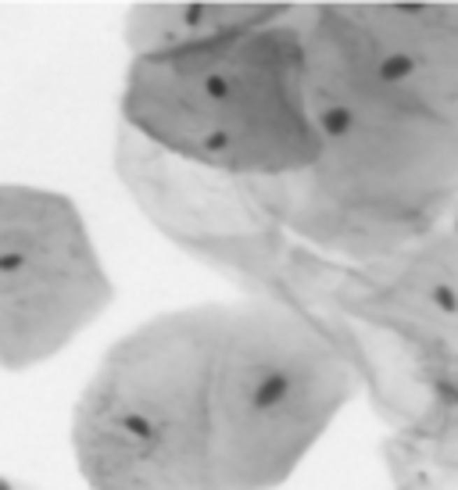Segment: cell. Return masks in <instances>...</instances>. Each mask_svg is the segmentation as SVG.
Returning <instances> with one entry per match:
<instances>
[{
    "instance_id": "8992f818",
    "label": "cell",
    "mask_w": 458,
    "mask_h": 490,
    "mask_svg": "<svg viewBox=\"0 0 458 490\" xmlns=\"http://www.w3.org/2000/svg\"><path fill=\"white\" fill-rule=\"evenodd\" d=\"M126 430H129L133 437H143V440H147L150 433H155V426H150L147 419H140V415H129V419H126Z\"/></svg>"
},
{
    "instance_id": "277c9868",
    "label": "cell",
    "mask_w": 458,
    "mask_h": 490,
    "mask_svg": "<svg viewBox=\"0 0 458 490\" xmlns=\"http://www.w3.org/2000/svg\"><path fill=\"white\" fill-rule=\"evenodd\" d=\"M430 301L437 304L441 312H458V294H455L448 283H437V287L430 290Z\"/></svg>"
},
{
    "instance_id": "5b68a950",
    "label": "cell",
    "mask_w": 458,
    "mask_h": 490,
    "mask_svg": "<svg viewBox=\"0 0 458 490\" xmlns=\"http://www.w3.org/2000/svg\"><path fill=\"white\" fill-rule=\"evenodd\" d=\"M204 89H208V97H215V101L229 97V82H226L222 75H208V79H204Z\"/></svg>"
},
{
    "instance_id": "6da1fadb",
    "label": "cell",
    "mask_w": 458,
    "mask_h": 490,
    "mask_svg": "<svg viewBox=\"0 0 458 490\" xmlns=\"http://www.w3.org/2000/svg\"><path fill=\"white\" fill-rule=\"evenodd\" d=\"M283 394H287V376H265L255 390V408H272L276 401H283Z\"/></svg>"
},
{
    "instance_id": "7a4b0ae2",
    "label": "cell",
    "mask_w": 458,
    "mask_h": 490,
    "mask_svg": "<svg viewBox=\"0 0 458 490\" xmlns=\"http://www.w3.org/2000/svg\"><path fill=\"white\" fill-rule=\"evenodd\" d=\"M412 75V57L408 54H390L383 57V65H380V79L383 82H401Z\"/></svg>"
},
{
    "instance_id": "ba28073f",
    "label": "cell",
    "mask_w": 458,
    "mask_h": 490,
    "mask_svg": "<svg viewBox=\"0 0 458 490\" xmlns=\"http://www.w3.org/2000/svg\"><path fill=\"white\" fill-rule=\"evenodd\" d=\"M0 490H8V483H0Z\"/></svg>"
},
{
    "instance_id": "9c48e42d",
    "label": "cell",
    "mask_w": 458,
    "mask_h": 490,
    "mask_svg": "<svg viewBox=\"0 0 458 490\" xmlns=\"http://www.w3.org/2000/svg\"><path fill=\"white\" fill-rule=\"evenodd\" d=\"M455 226H458V222H455Z\"/></svg>"
},
{
    "instance_id": "3957f363",
    "label": "cell",
    "mask_w": 458,
    "mask_h": 490,
    "mask_svg": "<svg viewBox=\"0 0 458 490\" xmlns=\"http://www.w3.org/2000/svg\"><path fill=\"white\" fill-rule=\"evenodd\" d=\"M322 129H326L329 136H344V133L351 129V111H348V108H329V111H322Z\"/></svg>"
},
{
    "instance_id": "52a82bcc",
    "label": "cell",
    "mask_w": 458,
    "mask_h": 490,
    "mask_svg": "<svg viewBox=\"0 0 458 490\" xmlns=\"http://www.w3.org/2000/svg\"><path fill=\"white\" fill-rule=\"evenodd\" d=\"M208 147H211V150H222V147H226V136H222V133H211Z\"/></svg>"
}]
</instances>
